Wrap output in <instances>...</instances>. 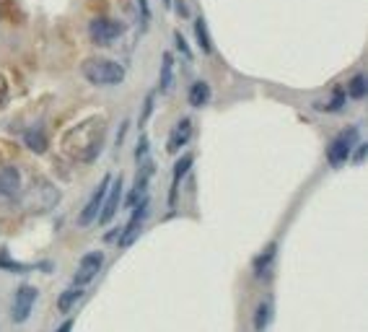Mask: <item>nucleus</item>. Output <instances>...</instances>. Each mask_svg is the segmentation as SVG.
I'll return each instance as SVG.
<instances>
[{
	"instance_id": "f257e3e1",
	"label": "nucleus",
	"mask_w": 368,
	"mask_h": 332,
	"mask_svg": "<svg viewBox=\"0 0 368 332\" xmlns=\"http://www.w3.org/2000/svg\"><path fill=\"white\" fill-rule=\"evenodd\" d=\"M106 138V117L104 114H91L83 122L73 125V128L62 135V153L70 156L73 161L89 164L101 153Z\"/></svg>"
},
{
	"instance_id": "f03ea898",
	"label": "nucleus",
	"mask_w": 368,
	"mask_h": 332,
	"mask_svg": "<svg viewBox=\"0 0 368 332\" xmlns=\"http://www.w3.org/2000/svg\"><path fill=\"white\" fill-rule=\"evenodd\" d=\"M83 78L94 86H117L125 81V68L120 62L106 60V57H86L81 65Z\"/></svg>"
},
{
	"instance_id": "7ed1b4c3",
	"label": "nucleus",
	"mask_w": 368,
	"mask_h": 332,
	"mask_svg": "<svg viewBox=\"0 0 368 332\" xmlns=\"http://www.w3.org/2000/svg\"><path fill=\"white\" fill-rule=\"evenodd\" d=\"M57 200H60L57 187H52V184L45 179H37L31 184L29 195H26V208L34 213H45L50 211L52 205H57Z\"/></svg>"
},
{
	"instance_id": "20e7f679",
	"label": "nucleus",
	"mask_w": 368,
	"mask_h": 332,
	"mask_svg": "<svg viewBox=\"0 0 368 332\" xmlns=\"http://www.w3.org/2000/svg\"><path fill=\"white\" fill-rule=\"evenodd\" d=\"M355 140H358V130L355 128H347L345 133H340L330 143V148H327V161H330V166L345 164V161L350 159V151H353Z\"/></svg>"
},
{
	"instance_id": "39448f33",
	"label": "nucleus",
	"mask_w": 368,
	"mask_h": 332,
	"mask_svg": "<svg viewBox=\"0 0 368 332\" xmlns=\"http://www.w3.org/2000/svg\"><path fill=\"white\" fill-rule=\"evenodd\" d=\"M89 31H91V39H94L96 45H112L114 39L122 37L125 23L114 21V18H106V16H99V18H94V21L89 23Z\"/></svg>"
},
{
	"instance_id": "423d86ee",
	"label": "nucleus",
	"mask_w": 368,
	"mask_h": 332,
	"mask_svg": "<svg viewBox=\"0 0 368 332\" xmlns=\"http://www.w3.org/2000/svg\"><path fill=\"white\" fill-rule=\"evenodd\" d=\"M34 304H37V288L18 286V291H16L13 296V304H11V319H13L16 325H23V322L29 319Z\"/></svg>"
},
{
	"instance_id": "0eeeda50",
	"label": "nucleus",
	"mask_w": 368,
	"mask_h": 332,
	"mask_svg": "<svg viewBox=\"0 0 368 332\" xmlns=\"http://www.w3.org/2000/svg\"><path fill=\"white\" fill-rule=\"evenodd\" d=\"M101 267H104V255H101V252H89V255H83L81 262H78V267H75V275H73L75 288L89 286L91 280L99 275Z\"/></svg>"
},
{
	"instance_id": "6e6552de",
	"label": "nucleus",
	"mask_w": 368,
	"mask_h": 332,
	"mask_svg": "<svg viewBox=\"0 0 368 332\" xmlns=\"http://www.w3.org/2000/svg\"><path fill=\"white\" fill-rule=\"evenodd\" d=\"M109 182H112V177H109V174H106L104 179L99 182V187L94 189L91 200L83 205L81 216H78V226H91V223L99 218V213H101V205H104V197H106V189H109Z\"/></svg>"
},
{
	"instance_id": "1a4fd4ad",
	"label": "nucleus",
	"mask_w": 368,
	"mask_h": 332,
	"mask_svg": "<svg viewBox=\"0 0 368 332\" xmlns=\"http://www.w3.org/2000/svg\"><path fill=\"white\" fill-rule=\"evenodd\" d=\"M120 203H122V177H117L109 182V189H106V197H104V205H101V213H99V223H112V218L117 216L120 211Z\"/></svg>"
},
{
	"instance_id": "9d476101",
	"label": "nucleus",
	"mask_w": 368,
	"mask_h": 332,
	"mask_svg": "<svg viewBox=\"0 0 368 332\" xmlns=\"http://www.w3.org/2000/svg\"><path fill=\"white\" fill-rule=\"evenodd\" d=\"M145 213H148V197L138 200V208L133 211V216H130V221H128V226H125V231H122V236H120V244H122V247H130V244L138 239L140 228H143Z\"/></svg>"
},
{
	"instance_id": "9b49d317",
	"label": "nucleus",
	"mask_w": 368,
	"mask_h": 332,
	"mask_svg": "<svg viewBox=\"0 0 368 332\" xmlns=\"http://www.w3.org/2000/svg\"><path fill=\"white\" fill-rule=\"evenodd\" d=\"M189 138H192V122H189L187 117H184V120L177 122V128H174V130H172V135H169V143H166L169 153H177L179 148H184Z\"/></svg>"
},
{
	"instance_id": "f8f14e48",
	"label": "nucleus",
	"mask_w": 368,
	"mask_h": 332,
	"mask_svg": "<svg viewBox=\"0 0 368 332\" xmlns=\"http://www.w3.org/2000/svg\"><path fill=\"white\" fill-rule=\"evenodd\" d=\"M192 164H195V156H192V153H184V156L177 161V166H174V182H172V192H169V205H172V208L174 203H177V187H179V182L187 177Z\"/></svg>"
},
{
	"instance_id": "ddd939ff",
	"label": "nucleus",
	"mask_w": 368,
	"mask_h": 332,
	"mask_svg": "<svg viewBox=\"0 0 368 332\" xmlns=\"http://www.w3.org/2000/svg\"><path fill=\"white\" fill-rule=\"evenodd\" d=\"M18 189H21V177H18V172L11 169V166L3 169V172H0V192L8 197H13Z\"/></svg>"
},
{
	"instance_id": "4468645a",
	"label": "nucleus",
	"mask_w": 368,
	"mask_h": 332,
	"mask_svg": "<svg viewBox=\"0 0 368 332\" xmlns=\"http://www.w3.org/2000/svg\"><path fill=\"white\" fill-rule=\"evenodd\" d=\"M208 101H211V86L205 81L192 83V89H189V104L195 106V109H200V106H205Z\"/></svg>"
},
{
	"instance_id": "2eb2a0df",
	"label": "nucleus",
	"mask_w": 368,
	"mask_h": 332,
	"mask_svg": "<svg viewBox=\"0 0 368 332\" xmlns=\"http://www.w3.org/2000/svg\"><path fill=\"white\" fill-rule=\"evenodd\" d=\"M172 81H174V57L172 52H164V60H161V81H158V91L166 94V91L172 89Z\"/></svg>"
},
{
	"instance_id": "dca6fc26",
	"label": "nucleus",
	"mask_w": 368,
	"mask_h": 332,
	"mask_svg": "<svg viewBox=\"0 0 368 332\" xmlns=\"http://www.w3.org/2000/svg\"><path fill=\"white\" fill-rule=\"evenodd\" d=\"M270 319H272V301L270 299H264L255 311V330L264 332L267 330V325H270Z\"/></svg>"
},
{
	"instance_id": "f3484780",
	"label": "nucleus",
	"mask_w": 368,
	"mask_h": 332,
	"mask_svg": "<svg viewBox=\"0 0 368 332\" xmlns=\"http://www.w3.org/2000/svg\"><path fill=\"white\" fill-rule=\"evenodd\" d=\"M195 39L197 45H200V50H203L205 55L213 52V42H211V34H208V23H205V18L200 16L195 21Z\"/></svg>"
},
{
	"instance_id": "a211bd4d",
	"label": "nucleus",
	"mask_w": 368,
	"mask_h": 332,
	"mask_svg": "<svg viewBox=\"0 0 368 332\" xmlns=\"http://www.w3.org/2000/svg\"><path fill=\"white\" fill-rule=\"evenodd\" d=\"M23 140H26V145H29V148H31V151H34V153H45V151H47L45 130H39V128H37V130H29Z\"/></svg>"
},
{
	"instance_id": "6ab92c4d",
	"label": "nucleus",
	"mask_w": 368,
	"mask_h": 332,
	"mask_svg": "<svg viewBox=\"0 0 368 332\" xmlns=\"http://www.w3.org/2000/svg\"><path fill=\"white\" fill-rule=\"evenodd\" d=\"M275 252H278V244L272 242V244H267V249H264L262 255L257 257V260H255V272H257V275H262V272L270 267V262L275 260Z\"/></svg>"
},
{
	"instance_id": "aec40b11",
	"label": "nucleus",
	"mask_w": 368,
	"mask_h": 332,
	"mask_svg": "<svg viewBox=\"0 0 368 332\" xmlns=\"http://www.w3.org/2000/svg\"><path fill=\"white\" fill-rule=\"evenodd\" d=\"M78 299H81V288H68V291H65V294L57 299V309L65 314V311H70V306H73Z\"/></svg>"
},
{
	"instance_id": "412c9836",
	"label": "nucleus",
	"mask_w": 368,
	"mask_h": 332,
	"mask_svg": "<svg viewBox=\"0 0 368 332\" xmlns=\"http://www.w3.org/2000/svg\"><path fill=\"white\" fill-rule=\"evenodd\" d=\"M347 94H350L353 99H363V96H366V76H363V73L353 76V81H350V86H347Z\"/></svg>"
},
{
	"instance_id": "4be33fe9",
	"label": "nucleus",
	"mask_w": 368,
	"mask_h": 332,
	"mask_svg": "<svg viewBox=\"0 0 368 332\" xmlns=\"http://www.w3.org/2000/svg\"><path fill=\"white\" fill-rule=\"evenodd\" d=\"M138 6H140V29H145L150 21V6L148 0H138Z\"/></svg>"
},
{
	"instance_id": "5701e85b",
	"label": "nucleus",
	"mask_w": 368,
	"mask_h": 332,
	"mask_svg": "<svg viewBox=\"0 0 368 332\" xmlns=\"http://www.w3.org/2000/svg\"><path fill=\"white\" fill-rule=\"evenodd\" d=\"M8 94H11V89H8V81H6V76L0 73V109L6 106V101H8Z\"/></svg>"
},
{
	"instance_id": "b1692460",
	"label": "nucleus",
	"mask_w": 368,
	"mask_h": 332,
	"mask_svg": "<svg viewBox=\"0 0 368 332\" xmlns=\"http://www.w3.org/2000/svg\"><path fill=\"white\" fill-rule=\"evenodd\" d=\"M174 42H177V47H179V52L184 55V57H192V52H189V47H187V42H184V37H182L179 31H177V34H174Z\"/></svg>"
},
{
	"instance_id": "393cba45",
	"label": "nucleus",
	"mask_w": 368,
	"mask_h": 332,
	"mask_svg": "<svg viewBox=\"0 0 368 332\" xmlns=\"http://www.w3.org/2000/svg\"><path fill=\"white\" fill-rule=\"evenodd\" d=\"M150 112H153V94H148V99H145V109H143V117H140V125L148 122Z\"/></svg>"
},
{
	"instance_id": "a878e982",
	"label": "nucleus",
	"mask_w": 368,
	"mask_h": 332,
	"mask_svg": "<svg viewBox=\"0 0 368 332\" xmlns=\"http://www.w3.org/2000/svg\"><path fill=\"white\" fill-rule=\"evenodd\" d=\"M145 153H148V140H145V138H140V145H138V151H135V161H138V164L145 159Z\"/></svg>"
},
{
	"instance_id": "bb28decb",
	"label": "nucleus",
	"mask_w": 368,
	"mask_h": 332,
	"mask_svg": "<svg viewBox=\"0 0 368 332\" xmlns=\"http://www.w3.org/2000/svg\"><path fill=\"white\" fill-rule=\"evenodd\" d=\"M70 330H73V319H65V322L57 327V332H70Z\"/></svg>"
},
{
	"instance_id": "cd10ccee",
	"label": "nucleus",
	"mask_w": 368,
	"mask_h": 332,
	"mask_svg": "<svg viewBox=\"0 0 368 332\" xmlns=\"http://www.w3.org/2000/svg\"><path fill=\"white\" fill-rule=\"evenodd\" d=\"M366 151H368V145H361V148H358V153H355V161H363V156H366Z\"/></svg>"
},
{
	"instance_id": "c85d7f7f",
	"label": "nucleus",
	"mask_w": 368,
	"mask_h": 332,
	"mask_svg": "<svg viewBox=\"0 0 368 332\" xmlns=\"http://www.w3.org/2000/svg\"><path fill=\"white\" fill-rule=\"evenodd\" d=\"M164 6H172V0H164Z\"/></svg>"
}]
</instances>
